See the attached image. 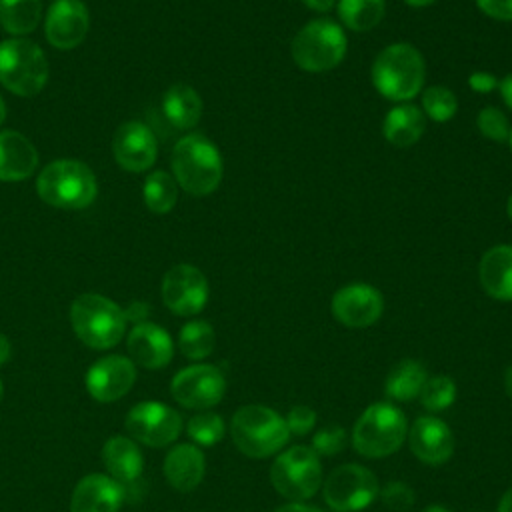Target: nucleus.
I'll return each mask as SVG.
<instances>
[{"label":"nucleus","instance_id":"obj_1","mask_svg":"<svg viewBox=\"0 0 512 512\" xmlns=\"http://www.w3.org/2000/svg\"><path fill=\"white\" fill-rule=\"evenodd\" d=\"M170 166L176 184L192 196L212 194L224 174L218 146L198 132L186 134L174 144Z\"/></svg>","mask_w":512,"mask_h":512},{"label":"nucleus","instance_id":"obj_2","mask_svg":"<svg viewBox=\"0 0 512 512\" xmlns=\"http://www.w3.org/2000/svg\"><path fill=\"white\" fill-rule=\"evenodd\" d=\"M426 64L422 54L406 42L386 46L372 64L374 88L392 102H408L424 88Z\"/></svg>","mask_w":512,"mask_h":512},{"label":"nucleus","instance_id":"obj_3","mask_svg":"<svg viewBox=\"0 0 512 512\" xmlns=\"http://www.w3.org/2000/svg\"><path fill=\"white\" fill-rule=\"evenodd\" d=\"M38 196L62 210H82L96 200L98 182L88 164L62 158L46 164L36 178Z\"/></svg>","mask_w":512,"mask_h":512},{"label":"nucleus","instance_id":"obj_4","mask_svg":"<svg viewBox=\"0 0 512 512\" xmlns=\"http://www.w3.org/2000/svg\"><path fill=\"white\" fill-rule=\"evenodd\" d=\"M74 334L94 350L116 346L126 332L124 310L110 298L94 292L80 294L70 306Z\"/></svg>","mask_w":512,"mask_h":512},{"label":"nucleus","instance_id":"obj_5","mask_svg":"<svg viewBox=\"0 0 512 512\" xmlns=\"http://www.w3.org/2000/svg\"><path fill=\"white\" fill-rule=\"evenodd\" d=\"M230 434L236 448L248 458H268L290 440L286 420L262 404L238 408L230 422Z\"/></svg>","mask_w":512,"mask_h":512},{"label":"nucleus","instance_id":"obj_6","mask_svg":"<svg viewBox=\"0 0 512 512\" xmlns=\"http://www.w3.org/2000/svg\"><path fill=\"white\" fill-rule=\"evenodd\" d=\"M408 436L404 412L390 402L370 404L352 428V446L364 458L394 454Z\"/></svg>","mask_w":512,"mask_h":512},{"label":"nucleus","instance_id":"obj_7","mask_svg":"<svg viewBox=\"0 0 512 512\" xmlns=\"http://www.w3.org/2000/svg\"><path fill=\"white\" fill-rule=\"evenodd\" d=\"M48 82L44 50L28 38L0 42V84L16 96H36Z\"/></svg>","mask_w":512,"mask_h":512},{"label":"nucleus","instance_id":"obj_8","mask_svg":"<svg viewBox=\"0 0 512 512\" xmlns=\"http://www.w3.org/2000/svg\"><path fill=\"white\" fill-rule=\"evenodd\" d=\"M346 48L344 28L330 18H318L302 26L290 46L296 66L314 74L336 68L344 60Z\"/></svg>","mask_w":512,"mask_h":512},{"label":"nucleus","instance_id":"obj_9","mask_svg":"<svg viewBox=\"0 0 512 512\" xmlns=\"http://www.w3.org/2000/svg\"><path fill=\"white\" fill-rule=\"evenodd\" d=\"M270 480L280 496L292 502L308 500L322 484L320 456L310 446H292L272 462Z\"/></svg>","mask_w":512,"mask_h":512},{"label":"nucleus","instance_id":"obj_10","mask_svg":"<svg viewBox=\"0 0 512 512\" xmlns=\"http://www.w3.org/2000/svg\"><path fill=\"white\" fill-rule=\"evenodd\" d=\"M324 502L336 512H358L378 496L376 476L360 464H342L324 480Z\"/></svg>","mask_w":512,"mask_h":512},{"label":"nucleus","instance_id":"obj_11","mask_svg":"<svg viewBox=\"0 0 512 512\" xmlns=\"http://www.w3.org/2000/svg\"><path fill=\"white\" fill-rule=\"evenodd\" d=\"M170 392L184 408L208 410L224 398L226 378L220 368L212 364H192L172 378Z\"/></svg>","mask_w":512,"mask_h":512},{"label":"nucleus","instance_id":"obj_12","mask_svg":"<svg viewBox=\"0 0 512 512\" xmlns=\"http://www.w3.org/2000/svg\"><path fill=\"white\" fill-rule=\"evenodd\" d=\"M124 426L134 440L150 448H162L180 436L182 416L166 404L140 402L126 414Z\"/></svg>","mask_w":512,"mask_h":512},{"label":"nucleus","instance_id":"obj_13","mask_svg":"<svg viewBox=\"0 0 512 512\" xmlns=\"http://www.w3.org/2000/svg\"><path fill=\"white\" fill-rule=\"evenodd\" d=\"M208 280L204 272L192 264L172 266L160 286L166 308L178 316H194L208 302Z\"/></svg>","mask_w":512,"mask_h":512},{"label":"nucleus","instance_id":"obj_14","mask_svg":"<svg viewBox=\"0 0 512 512\" xmlns=\"http://www.w3.org/2000/svg\"><path fill=\"white\" fill-rule=\"evenodd\" d=\"M330 306L340 324L348 328H368L382 316L384 298L378 288L364 282H352L336 290Z\"/></svg>","mask_w":512,"mask_h":512},{"label":"nucleus","instance_id":"obj_15","mask_svg":"<svg viewBox=\"0 0 512 512\" xmlns=\"http://www.w3.org/2000/svg\"><path fill=\"white\" fill-rule=\"evenodd\" d=\"M136 382V364L128 356L110 354L96 360L86 372V388L90 396L102 404L116 402Z\"/></svg>","mask_w":512,"mask_h":512},{"label":"nucleus","instance_id":"obj_16","mask_svg":"<svg viewBox=\"0 0 512 512\" xmlns=\"http://www.w3.org/2000/svg\"><path fill=\"white\" fill-rule=\"evenodd\" d=\"M112 154L122 170L144 172L156 162L158 142L144 122L130 120L118 126L112 138Z\"/></svg>","mask_w":512,"mask_h":512},{"label":"nucleus","instance_id":"obj_17","mask_svg":"<svg viewBox=\"0 0 512 512\" xmlns=\"http://www.w3.org/2000/svg\"><path fill=\"white\" fill-rule=\"evenodd\" d=\"M90 28V14L82 0H54L44 18V34L58 50L80 46Z\"/></svg>","mask_w":512,"mask_h":512},{"label":"nucleus","instance_id":"obj_18","mask_svg":"<svg viewBox=\"0 0 512 512\" xmlns=\"http://www.w3.org/2000/svg\"><path fill=\"white\" fill-rule=\"evenodd\" d=\"M412 454L430 466H440L450 460L454 452V436L448 424L436 416H420L408 432Z\"/></svg>","mask_w":512,"mask_h":512},{"label":"nucleus","instance_id":"obj_19","mask_svg":"<svg viewBox=\"0 0 512 512\" xmlns=\"http://www.w3.org/2000/svg\"><path fill=\"white\" fill-rule=\"evenodd\" d=\"M126 348L130 360L148 370L164 368L174 356V342L170 334L154 322L136 324L128 334Z\"/></svg>","mask_w":512,"mask_h":512},{"label":"nucleus","instance_id":"obj_20","mask_svg":"<svg viewBox=\"0 0 512 512\" xmlns=\"http://www.w3.org/2000/svg\"><path fill=\"white\" fill-rule=\"evenodd\" d=\"M122 500V484L108 474H88L72 492L70 512H118Z\"/></svg>","mask_w":512,"mask_h":512},{"label":"nucleus","instance_id":"obj_21","mask_svg":"<svg viewBox=\"0 0 512 512\" xmlns=\"http://www.w3.org/2000/svg\"><path fill=\"white\" fill-rule=\"evenodd\" d=\"M38 168L36 146L16 130H0V182H20Z\"/></svg>","mask_w":512,"mask_h":512},{"label":"nucleus","instance_id":"obj_22","mask_svg":"<svg viewBox=\"0 0 512 512\" xmlns=\"http://www.w3.org/2000/svg\"><path fill=\"white\" fill-rule=\"evenodd\" d=\"M484 292L500 302L512 300V244H496L484 252L478 264Z\"/></svg>","mask_w":512,"mask_h":512},{"label":"nucleus","instance_id":"obj_23","mask_svg":"<svg viewBox=\"0 0 512 512\" xmlns=\"http://www.w3.org/2000/svg\"><path fill=\"white\" fill-rule=\"evenodd\" d=\"M204 470V454L194 444H178L164 458V476L178 492L194 490L202 482Z\"/></svg>","mask_w":512,"mask_h":512},{"label":"nucleus","instance_id":"obj_24","mask_svg":"<svg viewBox=\"0 0 512 512\" xmlns=\"http://www.w3.org/2000/svg\"><path fill=\"white\" fill-rule=\"evenodd\" d=\"M102 460L110 478L118 484H132L144 470V458L134 440L126 436H112L102 448Z\"/></svg>","mask_w":512,"mask_h":512},{"label":"nucleus","instance_id":"obj_25","mask_svg":"<svg viewBox=\"0 0 512 512\" xmlns=\"http://www.w3.org/2000/svg\"><path fill=\"white\" fill-rule=\"evenodd\" d=\"M424 130H426L424 112L414 104H398L390 108L382 124L384 138L398 148H406L418 142Z\"/></svg>","mask_w":512,"mask_h":512},{"label":"nucleus","instance_id":"obj_26","mask_svg":"<svg viewBox=\"0 0 512 512\" xmlns=\"http://www.w3.org/2000/svg\"><path fill=\"white\" fill-rule=\"evenodd\" d=\"M162 112L174 128L190 130L202 116V98L188 84H172L162 96Z\"/></svg>","mask_w":512,"mask_h":512},{"label":"nucleus","instance_id":"obj_27","mask_svg":"<svg viewBox=\"0 0 512 512\" xmlns=\"http://www.w3.org/2000/svg\"><path fill=\"white\" fill-rule=\"evenodd\" d=\"M426 380H428V374L424 366L418 360L406 358L388 372L384 382V394L386 398L396 402H410L420 396Z\"/></svg>","mask_w":512,"mask_h":512},{"label":"nucleus","instance_id":"obj_28","mask_svg":"<svg viewBox=\"0 0 512 512\" xmlns=\"http://www.w3.org/2000/svg\"><path fill=\"white\" fill-rule=\"evenodd\" d=\"M42 18V0H0V24L14 38L36 30Z\"/></svg>","mask_w":512,"mask_h":512},{"label":"nucleus","instance_id":"obj_29","mask_svg":"<svg viewBox=\"0 0 512 512\" xmlns=\"http://www.w3.org/2000/svg\"><path fill=\"white\" fill-rule=\"evenodd\" d=\"M336 10L344 28L366 32L382 22L386 14V0H338Z\"/></svg>","mask_w":512,"mask_h":512},{"label":"nucleus","instance_id":"obj_30","mask_svg":"<svg viewBox=\"0 0 512 512\" xmlns=\"http://www.w3.org/2000/svg\"><path fill=\"white\" fill-rule=\"evenodd\" d=\"M142 198L150 212L168 214L178 202V184L174 176L164 170L150 172L142 186Z\"/></svg>","mask_w":512,"mask_h":512},{"label":"nucleus","instance_id":"obj_31","mask_svg":"<svg viewBox=\"0 0 512 512\" xmlns=\"http://www.w3.org/2000/svg\"><path fill=\"white\" fill-rule=\"evenodd\" d=\"M216 344L214 328L206 320H190L180 328L178 348L188 360H202L212 354Z\"/></svg>","mask_w":512,"mask_h":512},{"label":"nucleus","instance_id":"obj_32","mask_svg":"<svg viewBox=\"0 0 512 512\" xmlns=\"http://www.w3.org/2000/svg\"><path fill=\"white\" fill-rule=\"evenodd\" d=\"M418 398L428 412H442L454 404L456 384L450 376H432L424 382Z\"/></svg>","mask_w":512,"mask_h":512},{"label":"nucleus","instance_id":"obj_33","mask_svg":"<svg viewBox=\"0 0 512 512\" xmlns=\"http://www.w3.org/2000/svg\"><path fill=\"white\" fill-rule=\"evenodd\" d=\"M422 110L434 122H448L458 110V98L446 86H428L422 92Z\"/></svg>","mask_w":512,"mask_h":512},{"label":"nucleus","instance_id":"obj_34","mask_svg":"<svg viewBox=\"0 0 512 512\" xmlns=\"http://www.w3.org/2000/svg\"><path fill=\"white\" fill-rule=\"evenodd\" d=\"M226 432L224 420L216 412H198L186 424V434L198 446H214Z\"/></svg>","mask_w":512,"mask_h":512},{"label":"nucleus","instance_id":"obj_35","mask_svg":"<svg viewBox=\"0 0 512 512\" xmlns=\"http://www.w3.org/2000/svg\"><path fill=\"white\" fill-rule=\"evenodd\" d=\"M476 126L480 130V134L488 140L494 142H506L510 138V126H508V118L504 116L502 110L494 108V106H486L478 112L476 116Z\"/></svg>","mask_w":512,"mask_h":512},{"label":"nucleus","instance_id":"obj_36","mask_svg":"<svg viewBox=\"0 0 512 512\" xmlns=\"http://www.w3.org/2000/svg\"><path fill=\"white\" fill-rule=\"evenodd\" d=\"M346 446V430L338 424H328L312 436V450L318 456H334Z\"/></svg>","mask_w":512,"mask_h":512},{"label":"nucleus","instance_id":"obj_37","mask_svg":"<svg viewBox=\"0 0 512 512\" xmlns=\"http://www.w3.org/2000/svg\"><path fill=\"white\" fill-rule=\"evenodd\" d=\"M380 500L392 512H406L408 508L414 506L416 496H414V490L408 484H404L400 480H392L382 488Z\"/></svg>","mask_w":512,"mask_h":512},{"label":"nucleus","instance_id":"obj_38","mask_svg":"<svg viewBox=\"0 0 512 512\" xmlns=\"http://www.w3.org/2000/svg\"><path fill=\"white\" fill-rule=\"evenodd\" d=\"M284 420H286V426H288L290 434L306 436L316 424V412L310 406L300 404V406L290 408V412L286 414Z\"/></svg>","mask_w":512,"mask_h":512},{"label":"nucleus","instance_id":"obj_39","mask_svg":"<svg viewBox=\"0 0 512 512\" xmlns=\"http://www.w3.org/2000/svg\"><path fill=\"white\" fill-rule=\"evenodd\" d=\"M476 6L494 20L512 22V0H476Z\"/></svg>","mask_w":512,"mask_h":512},{"label":"nucleus","instance_id":"obj_40","mask_svg":"<svg viewBox=\"0 0 512 512\" xmlns=\"http://www.w3.org/2000/svg\"><path fill=\"white\" fill-rule=\"evenodd\" d=\"M468 86H470L474 92H478V94H488V92H492V90L498 88V78H496L494 74H490V72L478 70V72H472V74L468 76Z\"/></svg>","mask_w":512,"mask_h":512},{"label":"nucleus","instance_id":"obj_41","mask_svg":"<svg viewBox=\"0 0 512 512\" xmlns=\"http://www.w3.org/2000/svg\"><path fill=\"white\" fill-rule=\"evenodd\" d=\"M124 310V316H126V322H132L134 326L136 324H142V322H148V314H150V306L146 302H140V300H134L130 302Z\"/></svg>","mask_w":512,"mask_h":512},{"label":"nucleus","instance_id":"obj_42","mask_svg":"<svg viewBox=\"0 0 512 512\" xmlns=\"http://www.w3.org/2000/svg\"><path fill=\"white\" fill-rule=\"evenodd\" d=\"M498 90H500V96L506 102V106L512 110V74L498 80Z\"/></svg>","mask_w":512,"mask_h":512},{"label":"nucleus","instance_id":"obj_43","mask_svg":"<svg viewBox=\"0 0 512 512\" xmlns=\"http://www.w3.org/2000/svg\"><path fill=\"white\" fill-rule=\"evenodd\" d=\"M274 512H322V510L316 508V506L302 504V502H290V504H284V506L276 508Z\"/></svg>","mask_w":512,"mask_h":512},{"label":"nucleus","instance_id":"obj_44","mask_svg":"<svg viewBox=\"0 0 512 512\" xmlns=\"http://www.w3.org/2000/svg\"><path fill=\"white\" fill-rule=\"evenodd\" d=\"M310 10H316V12H328L336 6L338 0H302Z\"/></svg>","mask_w":512,"mask_h":512},{"label":"nucleus","instance_id":"obj_45","mask_svg":"<svg viewBox=\"0 0 512 512\" xmlns=\"http://www.w3.org/2000/svg\"><path fill=\"white\" fill-rule=\"evenodd\" d=\"M10 354H12V344H10V340H8L6 334H0V366H2L4 362H8Z\"/></svg>","mask_w":512,"mask_h":512},{"label":"nucleus","instance_id":"obj_46","mask_svg":"<svg viewBox=\"0 0 512 512\" xmlns=\"http://www.w3.org/2000/svg\"><path fill=\"white\" fill-rule=\"evenodd\" d=\"M496 512H512V488L506 490L498 502V510Z\"/></svg>","mask_w":512,"mask_h":512},{"label":"nucleus","instance_id":"obj_47","mask_svg":"<svg viewBox=\"0 0 512 512\" xmlns=\"http://www.w3.org/2000/svg\"><path fill=\"white\" fill-rule=\"evenodd\" d=\"M504 390L512 398V366H508L504 372Z\"/></svg>","mask_w":512,"mask_h":512},{"label":"nucleus","instance_id":"obj_48","mask_svg":"<svg viewBox=\"0 0 512 512\" xmlns=\"http://www.w3.org/2000/svg\"><path fill=\"white\" fill-rule=\"evenodd\" d=\"M408 6H412V8H424V6H430V4H434L436 0H404Z\"/></svg>","mask_w":512,"mask_h":512},{"label":"nucleus","instance_id":"obj_49","mask_svg":"<svg viewBox=\"0 0 512 512\" xmlns=\"http://www.w3.org/2000/svg\"><path fill=\"white\" fill-rule=\"evenodd\" d=\"M422 512H450V510H448V508H444V506H440V504H432V506L424 508Z\"/></svg>","mask_w":512,"mask_h":512},{"label":"nucleus","instance_id":"obj_50","mask_svg":"<svg viewBox=\"0 0 512 512\" xmlns=\"http://www.w3.org/2000/svg\"><path fill=\"white\" fill-rule=\"evenodd\" d=\"M4 118H6V104H4V98L0 96V124L4 122Z\"/></svg>","mask_w":512,"mask_h":512},{"label":"nucleus","instance_id":"obj_51","mask_svg":"<svg viewBox=\"0 0 512 512\" xmlns=\"http://www.w3.org/2000/svg\"><path fill=\"white\" fill-rule=\"evenodd\" d=\"M506 212H508V216H510V220H512V194H510V198H508V202H506Z\"/></svg>","mask_w":512,"mask_h":512},{"label":"nucleus","instance_id":"obj_52","mask_svg":"<svg viewBox=\"0 0 512 512\" xmlns=\"http://www.w3.org/2000/svg\"><path fill=\"white\" fill-rule=\"evenodd\" d=\"M508 142H510V150H512V130H510V138H508Z\"/></svg>","mask_w":512,"mask_h":512},{"label":"nucleus","instance_id":"obj_53","mask_svg":"<svg viewBox=\"0 0 512 512\" xmlns=\"http://www.w3.org/2000/svg\"><path fill=\"white\" fill-rule=\"evenodd\" d=\"M0 398H2V380H0Z\"/></svg>","mask_w":512,"mask_h":512}]
</instances>
